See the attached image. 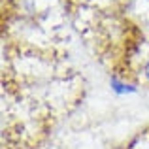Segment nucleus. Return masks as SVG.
Wrapping results in <instances>:
<instances>
[{
  "label": "nucleus",
  "instance_id": "nucleus-2",
  "mask_svg": "<svg viewBox=\"0 0 149 149\" xmlns=\"http://www.w3.org/2000/svg\"><path fill=\"white\" fill-rule=\"evenodd\" d=\"M142 74H143V79L149 83V58L146 61V64H143V68H142Z\"/></svg>",
  "mask_w": 149,
  "mask_h": 149
},
{
  "label": "nucleus",
  "instance_id": "nucleus-1",
  "mask_svg": "<svg viewBox=\"0 0 149 149\" xmlns=\"http://www.w3.org/2000/svg\"><path fill=\"white\" fill-rule=\"evenodd\" d=\"M109 87L115 93L117 96H128V95H136L138 93V85L132 83V81H127L119 76H111L109 77Z\"/></svg>",
  "mask_w": 149,
  "mask_h": 149
}]
</instances>
